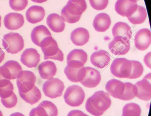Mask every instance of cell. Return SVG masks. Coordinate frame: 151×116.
I'll list each match as a JSON object with an SVG mask.
<instances>
[{"instance_id":"cell-1","label":"cell","mask_w":151,"mask_h":116,"mask_svg":"<svg viewBox=\"0 0 151 116\" xmlns=\"http://www.w3.org/2000/svg\"><path fill=\"white\" fill-rule=\"evenodd\" d=\"M40 47L44 54V59H54L63 62L64 59L63 53L58 47L57 42L52 36H48L41 42Z\"/></svg>"},{"instance_id":"cell-2","label":"cell","mask_w":151,"mask_h":116,"mask_svg":"<svg viewBox=\"0 0 151 116\" xmlns=\"http://www.w3.org/2000/svg\"><path fill=\"white\" fill-rule=\"evenodd\" d=\"M2 45L8 53L17 54L23 49L24 41L21 35L11 32L3 36Z\"/></svg>"},{"instance_id":"cell-3","label":"cell","mask_w":151,"mask_h":116,"mask_svg":"<svg viewBox=\"0 0 151 116\" xmlns=\"http://www.w3.org/2000/svg\"><path fill=\"white\" fill-rule=\"evenodd\" d=\"M85 93L82 87L78 85L70 86L64 94L65 102L71 107H77L83 102Z\"/></svg>"},{"instance_id":"cell-4","label":"cell","mask_w":151,"mask_h":116,"mask_svg":"<svg viewBox=\"0 0 151 116\" xmlns=\"http://www.w3.org/2000/svg\"><path fill=\"white\" fill-rule=\"evenodd\" d=\"M131 70V61L123 58H116L110 66L111 73L117 78H129Z\"/></svg>"},{"instance_id":"cell-5","label":"cell","mask_w":151,"mask_h":116,"mask_svg":"<svg viewBox=\"0 0 151 116\" xmlns=\"http://www.w3.org/2000/svg\"><path fill=\"white\" fill-rule=\"evenodd\" d=\"M64 88V83L60 79L52 78L44 82L42 89L46 96L53 99L62 95Z\"/></svg>"},{"instance_id":"cell-6","label":"cell","mask_w":151,"mask_h":116,"mask_svg":"<svg viewBox=\"0 0 151 116\" xmlns=\"http://www.w3.org/2000/svg\"><path fill=\"white\" fill-rule=\"evenodd\" d=\"M36 76L29 71H22L17 79L19 93H25L31 90L35 86Z\"/></svg>"},{"instance_id":"cell-7","label":"cell","mask_w":151,"mask_h":116,"mask_svg":"<svg viewBox=\"0 0 151 116\" xmlns=\"http://www.w3.org/2000/svg\"><path fill=\"white\" fill-rule=\"evenodd\" d=\"M90 98L91 103L97 110L104 113L111 106L109 95L102 90L95 92Z\"/></svg>"},{"instance_id":"cell-8","label":"cell","mask_w":151,"mask_h":116,"mask_svg":"<svg viewBox=\"0 0 151 116\" xmlns=\"http://www.w3.org/2000/svg\"><path fill=\"white\" fill-rule=\"evenodd\" d=\"M88 58L87 53L82 49H74L67 56V66L70 68L83 67Z\"/></svg>"},{"instance_id":"cell-9","label":"cell","mask_w":151,"mask_h":116,"mask_svg":"<svg viewBox=\"0 0 151 116\" xmlns=\"http://www.w3.org/2000/svg\"><path fill=\"white\" fill-rule=\"evenodd\" d=\"M110 51L116 55H122L127 54L130 48L129 40L124 37L116 36L114 37L109 44Z\"/></svg>"},{"instance_id":"cell-10","label":"cell","mask_w":151,"mask_h":116,"mask_svg":"<svg viewBox=\"0 0 151 116\" xmlns=\"http://www.w3.org/2000/svg\"><path fill=\"white\" fill-rule=\"evenodd\" d=\"M137 7L136 0H117L115 5V9L119 15L128 18L136 12Z\"/></svg>"},{"instance_id":"cell-11","label":"cell","mask_w":151,"mask_h":116,"mask_svg":"<svg viewBox=\"0 0 151 116\" xmlns=\"http://www.w3.org/2000/svg\"><path fill=\"white\" fill-rule=\"evenodd\" d=\"M151 74L150 73L146 75L143 79L137 81L135 84L137 88V97L140 100L148 101L151 97Z\"/></svg>"},{"instance_id":"cell-12","label":"cell","mask_w":151,"mask_h":116,"mask_svg":"<svg viewBox=\"0 0 151 116\" xmlns=\"http://www.w3.org/2000/svg\"><path fill=\"white\" fill-rule=\"evenodd\" d=\"M22 71L23 70L21 65L14 60L7 61L3 66H1L2 76L9 80L17 79Z\"/></svg>"},{"instance_id":"cell-13","label":"cell","mask_w":151,"mask_h":116,"mask_svg":"<svg viewBox=\"0 0 151 116\" xmlns=\"http://www.w3.org/2000/svg\"><path fill=\"white\" fill-rule=\"evenodd\" d=\"M135 47L139 50L147 49L151 43V34L150 30L143 28L138 31L135 36Z\"/></svg>"},{"instance_id":"cell-14","label":"cell","mask_w":151,"mask_h":116,"mask_svg":"<svg viewBox=\"0 0 151 116\" xmlns=\"http://www.w3.org/2000/svg\"><path fill=\"white\" fill-rule=\"evenodd\" d=\"M86 74L80 83L86 87L93 88L98 86L101 80L99 71L92 67H86Z\"/></svg>"},{"instance_id":"cell-15","label":"cell","mask_w":151,"mask_h":116,"mask_svg":"<svg viewBox=\"0 0 151 116\" xmlns=\"http://www.w3.org/2000/svg\"><path fill=\"white\" fill-rule=\"evenodd\" d=\"M40 56L34 48L26 49L21 55V61L29 68L36 67L40 61Z\"/></svg>"},{"instance_id":"cell-16","label":"cell","mask_w":151,"mask_h":116,"mask_svg":"<svg viewBox=\"0 0 151 116\" xmlns=\"http://www.w3.org/2000/svg\"><path fill=\"white\" fill-rule=\"evenodd\" d=\"M23 16L20 13L11 12L7 14L4 19L5 27L9 30H17L22 27L24 24Z\"/></svg>"},{"instance_id":"cell-17","label":"cell","mask_w":151,"mask_h":116,"mask_svg":"<svg viewBox=\"0 0 151 116\" xmlns=\"http://www.w3.org/2000/svg\"><path fill=\"white\" fill-rule=\"evenodd\" d=\"M108 94L113 97L121 99L124 90V83L115 79L109 81L106 85Z\"/></svg>"},{"instance_id":"cell-18","label":"cell","mask_w":151,"mask_h":116,"mask_svg":"<svg viewBox=\"0 0 151 116\" xmlns=\"http://www.w3.org/2000/svg\"><path fill=\"white\" fill-rule=\"evenodd\" d=\"M110 61V55L103 50L95 51L91 55V63L100 69H102L108 65Z\"/></svg>"},{"instance_id":"cell-19","label":"cell","mask_w":151,"mask_h":116,"mask_svg":"<svg viewBox=\"0 0 151 116\" xmlns=\"http://www.w3.org/2000/svg\"><path fill=\"white\" fill-rule=\"evenodd\" d=\"M45 15V9L42 6L33 5L26 12L27 20L31 24H35L43 20Z\"/></svg>"},{"instance_id":"cell-20","label":"cell","mask_w":151,"mask_h":116,"mask_svg":"<svg viewBox=\"0 0 151 116\" xmlns=\"http://www.w3.org/2000/svg\"><path fill=\"white\" fill-rule=\"evenodd\" d=\"M90 38L89 32L86 28L78 27L72 31L70 40L75 45L82 46L86 44Z\"/></svg>"},{"instance_id":"cell-21","label":"cell","mask_w":151,"mask_h":116,"mask_svg":"<svg viewBox=\"0 0 151 116\" xmlns=\"http://www.w3.org/2000/svg\"><path fill=\"white\" fill-rule=\"evenodd\" d=\"M39 73L43 79L49 80L53 78L57 72V67L54 62L47 61L41 63L38 67Z\"/></svg>"},{"instance_id":"cell-22","label":"cell","mask_w":151,"mask_h":116,"mask_svg":"<svg viewBox=\"0 0 151 116\" xmlns=\"http://www.w3.org/2000/svg\"><path fill=\"white\" fill-rule=\"evenodd\" d=\"M68 13L74 16H81L87 8L85 0H69L65 6Z\"/></svg>"},{"instance_id":"cell-23","label":"cell","mask_w":151,"mask_h":116,"mask_svg":"<svg viewBox=\"0 0 151 116\" xmlns=\"http://www.w3.org/2000/svg\"><path fill=\"white\" fill-rule=\"evenodd\" d=\"M64 73L69 80L73 82H81L86 74V67L79 68H73L68 66L64 69Z\"/></svg>"},{"instance_id":"cell-24","label":"cell","mask_w":151,"mask_h":116,"mask_svg":"<svg viewBox=\"0 0 151 116\" xmlns=\"http://www.w3.org/2000/svg\"><path fill=\"white\" fill-rule=\"evenodd\" d=\"M111 21L110 17L106 13L98 14L93 19V27L98 32H105L109 28Z\"/></svg>"},{"instance_id":"cell-25","label":"cell","mask_w":151,"mask_h":116,"mask_svg":"<svg viewBox=\"0 0 151 116\" xmlns=\"http://www.w3.org/2000/svg\"><path fill=\"white\" fill-rule=\"evenodd\" d=\"M51 36L52 35L48 28L43 25L37 26L34 27L31 35L32 42L39 47H40V43L43 40L48 36Z\"/></svg>"},{"instance_id":"cell-26","label":"cell","mask_w":151,"mask_h":116,"mask_svg":"<svg viewBox=\"0 0 151 116\" xmlns=\"http://www.w3.org/2000/svg\"><path fill=\"white\" fill-rule=\"evenodd\" d=\"M46 22L49 28L55 32H61L65 28V22L61 17L56 13L48 15Z\"/></svg>"},{"instance_id":"cell-27","label":"cell","mask_w":151,"mask_h":116,"mask_svg":"<svg viewBox=\"0 0 151 116\" xmlns=\"http://www.w3.org/2000/svg\"><path fill=\"white\" fill-rule=\"evenodd\" d=\"M112 31L114 37L121 36L129 40L132 35L130 27L124 22H118L116 23L112 28Z\"/></svg>"},{"instance_id":"cell-28","label":"cell","mask_w":151,"mask_h":116,"mask_svg":"<svg viewBox=\"0 0 151 116\" xmlns=\"http://www.w3.org/2000/svg\"><path fill=\"white\" fill-rule=\"evenodd\" d=\"M19 94L25 102L31 105L38 102L41 98V92L36 86H34L33 88L28 92L19 93Z\"/></svg>"},{"instance_id":"cell-29","label":"cell","mask_w":151,"mask_h":116,"mask_svg":"<svg viewBox=\"0 0 151 116\" xmlns=\"http://www.w3.org/2000/svg\"><path fill=\"white\" fill-rule=\"evenodd\" d=\"M147 17V14L145 7L138 5L136 12L132 16L128 17V19L133 24H139L145 22Z\"/></svg>"},{"instance_id":"cell-30","label":"cell","mask_w":151,"mask_h":116,"mask_svg":"<svg viewBox=\"0 0 151 116\" xmlns=\"http://www.w3.org/2000/svg\"><path fill=\"white\" fill-rule=\"evenodd\" d=\"M137 88L135 84L131 82H124V90L121 100L130 101L137 97Z\"/></svg>"},{"instance_id":"cell-31","label":"cell","mask_w":151,"mask_h":116,"mask_svg":"<svg viewBox=\"0 0 151 116\" xmlns=\"http://www.w3.org/2000/svg\"><path fill=\"white\" fill-rule=\"evenodd\" d=\"M141 110L139 105L134 103L125 104L123 108L122 116H140Z\"/></svg>"},{"instance_id":"cell-32","label":"cell","mask_w":151,"mask_h":116,"mask_svg":"<svg viewBox=\"0 0 151 116\" xmlns=\"http://www.w3.org/2000/svg\"><path fill=\"white\" fill-rule=\"evenodd\" d=\"M132 63V70L130 75L128 79H133L139 78L143 74L144 67L142 64L138 61L131 60Z\"/></svg>"},{"instance_id":"cell-33","label":"cell","mask_w":151,"mask_h":116,"mask_svg":"<svg viewBox=\"0 0 151 116\" xmlns=\"http://www.w3.org/2000/svg\"><path fill=\"white\" fill-rule=\"evenodd\" d=\"M61 17L64 22H67L70 24H74L79 21L81 16H74L70 14L64 7L62 10Z\"/></svg>"},{"instance_id":"cell-34","label":"cell","mask_w":151,"mask_h":116,"mask_svg":"<svg viewBox=\"0 0 151 116\" xmlns=\"http://www.w3.org/2000/svg\"><path fill=\"white\" fill-rule=\"evenodd\" d=\"M28 0H9V6L16 11H21L25 9L28 5Z\"/></svg>"},{"instance_id":"cell-35","label":"cell","mask_w":151,"mask_h":116,"mask_svg":"<svg viewBox=\"0 0 151 116\" xmlns=\"http://www.w3.org/2000/svg\"><path fill=\"white\" fill-rule=\"evenodd\" d=\"M41 103L45 109L48 116H58V109L53 103L49 101H44Z\"/></svg>"},{"instance_id":"cell-36","label":"cell","mask_w":151,"mask_h":116,"mask_svg":"<svg viewBox=\"0 0 151 116\" xmlns=\"http://www.w3.org/2000/svg\"><path fill=\"white\" fill-rule=\"evenodd\" d=\"M1 103L5 107L9 109L15 107L17 103V98L15 93H13L9 97L1 98Z\"/></svg>"},{"instance_id":"cell-37","label":"cell","mask_w":151,"mask_h":116,"mask_svg":"<svg viewBox=\"0 0 151 116\" xmlns=\"http://www.w3.org/2000/svg\"><path fill=\"white\" fill-rule=\"evenodd\" d=\"M14 85L10 82L8 85L0 87V97L6 98L9 97L14 93Z\"/></svg>"},{"instance_id":"cell-38","label":"cell","mask_w":151,"mask_h":116,"mask_svg":"<svg viewBox=\"0 0 151 116\" xmlns=\"http://www.w3.org/2000/svg\"><path fill=\"white\" fill-rule=\"evenodd\" d=\"M89 2L93 9L100 11L106 9L108 4L109 0H89Z\"/></svg>"},{"instance_id":"cell-39","label":"cell","mask_w":151,"mask_h":116,"mask_svg":"<svg viewBox=\"0 0 151 116\" xmlns=\"http://www.w3.org/2000/svg\"><path fill=\"white\" fill-rule=\"evenodd\" d=\"M29 116H48V114L42 104L40 103L36 108L30 112Z\"/></svg>"},{"instance_id":"cell-40","label":"cell","mask_w":151,"mask_h":116,"mask_svg":"<svg viewBox=\"0 0 151 116\" xmlns=\"http://www.w3.org/2000/svg\"><path fill=\"white\" fill-rule=\"evenodd\" d=\"M85 108L86 111L92 115L94 116H101L103 113L100 112L95 109L92 105L90 98H88L86 103Z\"/></svg>"},{"instance_id":"cell-41","label":"cell","mask_w":151,"mask_h":116,"mask_svg":"<svg viewBox=\"0 0 151 116\" xmlns=\"http://www.w3.org/2000/svg\"><path fill=\"white\" fill-rule=\"evenodd\" d=\"M67 116H88V115L79 110H73L69 112Z\"/></svg>"},{"instance_id":"cell-42","label":"cell","mask_w":151,"mask_h":116,"mask_svg":"<svg viewBox=\"0 0 151 116\" xmlns=\"http://www.w3.org/2000/svg\"><path fill=\"white\" fill-rule=\"evenodd\" d=\"M151 52H149L145 55L144 57V61L146 65L148 68L151 69Z\"/></svg>"},{"instance_id":"cell-43","label":"cell","mask_w":151,"mask_h":116,"mask_svg":"<svg viewBox=\"0 0 151 116\" xmlns=\"http://www.w3.org/2000/svg\"><path fill=\"white\" fill-rule=\"evenodd\" d=\"M5 55V52L1 49V48H0V63L4 60Z\"/></svg>"},{"instance_id":"cell-44","label":"cell","mask_w":151,"mask_h":116,"mask_svg":"<svg viewBox=\"0 0 151 116\" xmlns=\"http://www.w3.org/2000/svg\"><path fill=\"white\" fill-rule=\"evenodd\" d=\"M9 116H25L24 114H22L21 112H16L12 113Z\"/></svg>"},{"instance_id":"cell-45","label":"cell","mask_w":151,"mask_h":116,"mask_svg":"<svg viewBox=\"0 0 151 116\" xmlns=\"http://www.w3.org/2000/svg\"><path fill=\"white\" fill-rule=\"evenodd\" d=\"M34 2L37 3H42L47 1V0H31Z\"/></svg>"},{"instance_id":"cell-46","label":"cell","mask_w":151,"mask_h":116,"mask_svg":"<svg viewBox=\"0 0 151 116\" xmlns=\"http://www.w3.org/2000/svg\"><path fill=\"white\" fill-rule=\"evenodd\" d=\"M1 16H0V27H1Z\"/></svg>"},{"instance_id":"cell-47","label":"cell","mask_w":151,"mask_h":116,"mask_svg":"<svg viewBox=\"0 0 151 116\" xmlns=\"http://www.w3.org/2000/svg\"><path fill=\"white\" fill-rule=\"evenodd\" d=\"M0 116H3V114H2V112L1 110H0Z\"/></svg>"},{"instance_id":"cell-48","label":"cell","mask_w":151,"mask_h":116,"mask_svg":"<svg viewBox=\"0 0 151 116\" xmlns=\"http://www.w3.org/2000/svg\"><path fill=\"white\" fill-rule=\"evenodd\" d=\"M136 1H139V0H136Z\"/></svg>"},{"instance_id":"cell-49","label":"cell","mask_w":151,"mask_h":116,"mask_svg":"<svg viewBox=\"0 0 151 116\" xmlns=\"http://www.w3.org/2000/svg\"></svg>"},{"instance_id":"cell-50","label":"cell","mask_w":151,"mask_h":116,"mask_svg":"<svg viewBox=\"0 0 151 116\" xmlns=\"http://www.w3.org/2000/svg\"></svg>"}]
</instances>
